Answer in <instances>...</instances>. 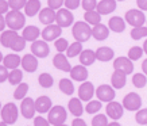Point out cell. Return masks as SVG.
I'll return each instance as SVG.
<instances>
[{"label":"cell","instance_id":"40","mask_svg":"<svg viewBox=\"0 0 147 126\" xmlns=\"http://www.w3.org/2000/svg\"><path fill=\"white\" fill-rule=\"evenodd\" d=\"M132 83L136 88H143L147 84V76L144 73H136L132 76Z\"/></svg>","mask_w":147,"mask_h":126},{"label":"cell","instance_id":"2","mask_svg":"<svg viewBox=\"0 0 147 126\" xmlns=\"http://www.w3.org/2000/svg\"><path fill=\"white\" fill-rule=\"evenodd\" d=\"M71 34L74 37V40L78 42H86L92 37V29L90 25L86 22H76L71 29Z\"/></svg>","mask_w":147,"mask_h":126},{"label":"cell","instance_id":"29","mask_svg":"<svg viewBox=\"0 0 147 126\" xmlns=\"http://www.w3.org/2000/svg\"><path fill=\"white\" fill-rule=\"evenodd\" d=\"M40 10L42 8H40V1L39 0H28L26 7H24V15L32 18V16H35L36 14L40 12Z\"/></svg>","mask_w":147,"mask_h":126},{"label":"cell","instance_id":"4","mask_svg":"<svg viewBox=\"0 0 147 126\" xmlns=\"http://www.w3.org/2000/svg\"><path fill=\"white\" fill-rule=\"evenodd\" d=\"M0 114H1V121L8 123V125H13L16 122V119H18L19 111H18V107L13 103H7L3 106Z\"/></svg>","mask_w":147,"mask_h":126},{"label":"cell","instance_id":"22","mask_svg":"<svg viewBox=\"0 0 147 126\" xmlns=\"http://www.w3.org/2000/svg\"><path fill=\"white\" fill-rule=\"evenodd\" d=\"M70 77L76 81H86L88 79V69L84 65H76L71 68Z\"/></svg>","mask_w":147,"mask_h":126},{"label":"cell","instance_id":"13","mask_svg":"<svg viewBox=\"0 0 147 126\" xmlns=\"http://www.w3.org/2000/svg\"><path fill=\"white\" fill-rule=\"evenodd\" d=\"M35 111V102L31 98H24L20 103V113L23 117L26 119H31V118H34Z\"/></svg>","mask_w":147,"mask_h":126},{"label":"cell","instance_id":"17","mask_svg":"<svg viewBox=\"0 0 147 126\" xmlns=\"http://www.w3.org/2000/svg\"><path fill=\"white\" fill-rule=\"evenodd\" d=\"M55 16H57V12L51 10L50 7H46V8H42L39 12V22L43 23L45 26H49V25H53L55 23Z\"/></svg>","mask_w":147,"mask_h":126},{"label":"cell","instance_id":"32","mask_svg":"<svg viewBox=\"0 0 147 126\" xmlns=\"http://www.w3.org/2000/svg\"><path fill=\"white\" fill-rule=\"evenodd\" d=\"M59 90L65 95H73L74 94V84L70 79H61L59 80Z\"/></svg>","mask_w":147,"mask_h":126},{"label":"cell","instance_id":"19","mask_svg":"<svg viewBox=\"0 0 147 126\" xmlns=\"http://www.w3.org/2000/svg\"><path fill=\"white\" fill-rule=\"evenodd\" d=\"M116 10V0H100L97 3L96 11L100 15H108Z\"/></svg>","mask_w":147,"mask_h":126},{"label":"cell","instance_id":"18","mask_svg":"<svg viewBox=\"0 0 147 126\" xmlns=\"http://www.w3.org/2000/svg\"><path fill=\"white\" fill-rule=\"evenodd\" d=\"M51 107H53V103H51V99H50L49 96L42 95V96H39L35 100V110L39 114L49 113L50 110H51Z\"/></svg>","mask_w":147,"mask_h":126},{"label":"cell","instance_id":"60","mask_svg":"<svg viewBox=\"0 0 147 126\" xmlns=\"http://www.w3.org/2000/svg\"><path fill=\"white\" fill-rule=\"evenodd\" d=\"M53 126H67V125H65V123H61V125H53Z\"/></svg>","mask_w":147,"mask_h":126},{"label":"cell","instance_id":"1","mask_svg":"<svg viewBox=\"0 0 147 126\" xmlns=\"http://www.w3.org/2000/svg\"><path fill=\"white\" fill-rule=\"evenodd\" d=\"M5 22L7 26L9 27V30H15L19 31L24 29V23H26V15L18 10H11L8 14H5Z\"/></svg>","mask_w":147,"mask_h":126},{"label":"cell","instance_id":"53","mask_svg":"<svg viewBox=\"0 0 147 126\" xmlns=\"http://www.w3.org/2000/svg\"><path fill=\"white\" fill-rule=\"evenodd\" d=\"M71 126H86V122L84 119H81V118H76L71 122Z\"/></svg>","mask_w":147,"mask_h":126},{"label":"cell","instance_id":"57","mask_svg":"<svg viewBox=\"0 0 147 126\" xmlns=\"http://www.w3.org/2000/svg\"><path fill=\"white\" fill-rule=\"evenodd\" d=\"M143 50H144V53L147 54V40H146V42L143 44Z\"/></svg>","mask_w":147,"mask_h":126},{"label":"cell","instance_id":"49","mask_svg":"<svg viewBox=\"0 0 147 126\" xmlns=\"http://www.w3.org/2000/svg\"><path fill=\"white\" fill-rule=\"evenodd\" d=\"M51 123L49 122V119H46L43 117H35L34 118V126H50Z\"/></svg>","mask_w":147,"mask_h":126},{"label":"cell","instance_id":"54","mask_svg":"<svg viewBox=\"0 0 147 126\" xmlns=\"http://www.w3.org/2000/svg\"><path fill=\"white\" fill-rule=\"evenodd\" d=\"M5 26H7V22H5V16L0 15V31H1V33L4 31Z\"/></svg>","mask_w":147,"mask_h":126},{"label":"cell","instance_id":"5","mask_svg":"<svg viewBox=\"0 0 147 126\" xmlns=\"http://www.w3.org/2000/svg\"><path fill=\"white\" fill-rule=\"evenodd\" d=\"M55 23L59 27H70L74 23V15L71 14L70 10L67 8H61L57 11V16H55Z\"/></svg>","mask_w":147,"mask_h":126},{"label":"cell","instance_id":"62","mask_svg":"<svg viewBox=\"0 0 147 126\" xmlns=\"http://www.w3.org/2000/svg\"><path fill=\"white\" fill-rule=\"evenodd\" d=\"M117 1H124V0H117Z\"/></svg>","mask_w":147,"mask_h":126},{"label":"cell","instance_id":"24","mask_svg":"<svg viewBox=\"0 0 147 126\" xmlns=\"http://www.w3.org/2000/svg\"><path fill=\"white\" fill-rule=\"evenodd\" d=\"M67 108H69L71 115H74L76 118H80L82 115V113H84V106L81 103V99H78V98H71L69 100Z\"/></svg>","mask_w":147,"mask_h":126},{"label":"cell","instance_id":"35","mask_svg":"<svg viewBox=\"0 0 147 126\" xmlns=\"http://www.w3.org/2000/svg\"><path fill=\"white\" fill-rule=\"evenodd\" d=\"M38 83H39L40 87L43 88H50V87L54 84V79L50 73H40L39 77H38Z\"/></svg>","mask_w":147,"mask_h":126},{"label":"cell","instance_id":"41","mask_svg":"<svg viewBox=\"0 0 147 126\" xmlns=\"http://www.w3.org/2000/svg\"><path fill=\"white\" fill-rule=\"evenodd\" d=\"M143 52H144V50H143L140 46H132V48L128 50V59L131 60V61H136V60H139L143 56Z\"/></svg>","mask_w":147,"mask_h":126},{"label":"cell","instance_id":"48","mask_svg":"<svg viewBox=\"0 0 147 126\" xmlns=\"http://www.w3.org/2000/svg\"><path fill=\"white\" fill-rule=\"evenodd\" d=\"M81 5V0H65V8L77 10Z\"/></svg>","mask_w":147,"mask_h":126},{"label":"cell","instance_id":"3","mask_svg":"<svg viewBox=\"0 0 147 126\" xmlns=\"http://www.w3.org/2000/svg\"><path fill=\"white\" fill-rule=\"evenodd\" d=\"M124 19L132 27H140L146 22V15L142 10H128L124 15Z\"/></svg>","mask_w":147,"mask_h":126},{"label":"cell","instance_id":"58","mask_svg":"<svg viewBox=\"0 0 147 126\" xmlns=\"http://www.w3.org/2000/svg\"><path fill=\"white\" fill-rule=\"evenodd\" d=\"M0 126H9V125H8V123H5V122L1 121V122H0Z\"/></svg>","mask_w":147,"mask_h":126},{"label":"cell","instance_id":"28","mask_svg":"<svg viewBox=\"0 0 147 126\" xmlns=\"http://www.w3.org/2000/svg\"><path fill=\"white\" fill-rule=\"evenodd\" d=\"M96 60H97L96 59V52H93V50H90V49L82 50L80 54V64L84 65V67H90Z\"/></svg>","mask_w":147,"mask_h":126},{"label":"cell","instance_id":"16","mask_svg":"<svg viewBox=\"0 0 147 126\" xmlns=\"http://www.w3.org/2000/svg\"><path fill=\"white\" fill-rule=\"evenodd\" d=\"M53 65L57 68V69H59V71H62V72H69V73H70L71 68H73L70 65V63L67 61V57L63 53H57L54 56Z\"/></svg>","mask_w":147,"mask_h":126},{"label":"cell","instance_id":"39","mask_svg":"<svg viewBox=\"0 0 147 126\" xmlns=\"http://www.w3.org/2000/svg\"><path fill=\"white\" fill-rule=\"evenodd\" d=\"M26 42L27 41L24 40L22 35H18L15 38V41L12 42V45H11L9 49H12L13 52H22V50H24V48H26Z\"/></svg>","mask_w":147,"mask_h":126},{"label":"cell","instance_id":"15","mask_svg":"<svg viewBox=\"0 0 147 126\" xmlns=\"http://www.w3.org/2000/svg\"><path fill=\"white\" fill-rule=\"evenodd\" d=\"M94 94H96V90L90 81H84L78 88V96L81 100H85V102H89Z\"/></svg>","mask_w":147,"mask_h":126},{"label":"cell","instance_id":"34","mask_svg":"<svg viewBox=\"0 0 147 126\" xmlns=\"http://www.w3.org/2000/svg\"><path fill=\"white\" fill-rule=\"evenodd\" d=\"M22 79H23V72L20 69H12L9 72V76H8V81L11 86H19L22 83Z\"/></svg>","mask_w":147,"mask_h":126},{"label":"cell","instance_id":"45","mask_svg":"<svg viewBox=\"0 0 147 126\" xmlns=\"http://www.w3.org/2000/svg\"><path fill=\"white\" fill-rule=\"evenodd\" d=\"M28 0H8V4H9V8L11 10H18L20 11L22 8H24L27 4Z\"/></svg>","mask_w":147,"mask_h":126},{"label":"cell","instance_id":"27","mask_svg":"<svg viewBox=\"0 0 147 126\" xmlns=\"http://www.w3.org/2000/svg\"><path fill=\"white\" fill-rule=\"evenodd\" d=\"M108 27L115 33H123L125 29V19H123L121 16H112L108 20Z\"/></svg>","mask_w":147,"mask_h":126},{"label":"cell","instance_id":"30","mask_svg":"<svg viewBox=\"0 0 147 126\" xmlns=\"http://www.w3.org/2000/svg\"><path fill=\"white\" fill-rule=\"evenodd\" d=\"M113 50L111 48H108V46H101V48H98L96 50V59L98 61H104V63H107V61H111L113 59Z\"/></svg>","mask_w":147,"mask_h":126},{"label":"cell","instance_id":"8","mask_svg":"<svg viewBox=\"0 0 147 126\" xmlns=\"http://www.w3.org/2000/svg\"><path fill=\"white\" fill-rule=\"evenodd\" d=\"M31 53L34 54L35 57H38V59H46L50 53L49 44H47L45 40L34 41L31 44Z\"/></svg>","mask_w":147,"mask_h":126},{"label":"cell","instance_id":"26","mask_svg":"<svg viewBox=\"0 0 147 126\" xmlns=\"http://www.w3.org/2000/svg\"><path fill=\"white\" fill-rule=\"evenodd\" d=\"M111 83H112V87H113V88L121 90V88L125 86V83H127V75L120 72V71H115L111 76Z\"/></svg>","mask_w":147,"mask_h":126},{"label":"cell","instance_id":"10","mask_svg":"<svg viewBox=\"0 0 147 126\" xmlns=\"http://www.w3.org/2000/svg\"><path fill=\"white\" fill-rule=\"evenodd\" d=\"M62 34V27H59L57 23H53V25H49L46 26L43 30H42V38L46 41V42H50V41H55L59 38V35Z\"/></svg>","mask_w":147,"mask_h":126},{"label":"cell","instance_id":"42","mask_svg":"<svg viewBox=\"0 0 147 126\" xmlns=\"http://www.w3.org/2000/svg\"><path fill=\"white\" fill-rule=\"evenodd\" d=\"M92 126H108V118L104 114H97L92 118Z\"/></svg>","mask_w":147,"mask_h":126},{"label":"cell","instance_id":"21","mask_svg":"<svg viewBox=\"0 0 147 126\" xmlns=\"http://www.w3.org/2000/svg\"><path fill=\"white\" fill-rule=\"evenodd\" d=\"M22 64V57L19 56V54H7V56H4V59H3V65H4L7 69H16V68L19 67Z\"/></svg>","mask_w":147,"mask_h":126},{"label":"cell","instance_id":"47","mask_svg":"<svg viewBox=\"0 0 147 126\" xmlns=\"http://www.w3.org/2000/svg\"><path fill=\"white\" fill-rule=\"evenodd\" d=\"M62 5H65V0H47V7L51 10H61Z\"/></svg>","mask_w":147,"mask_h":126},{"label":"cell","instance_id":"12","mask_svg":"<svg viewBox=\"0 0 147 126\" xmlns=\"http://www.w3.org/2000/svg\"><path fill=\"white\" fill-rule=\"evenodd\" d=\"M105 110H107L108 117L112 118V119H115V121H117V119H120V118L123 117L124 106L120 103H117V102H115V100H112V102H109V103L107 104Z\"/></svg>","mask_w":147,"mask_h":126},{"label":"cell","instance_id":"52","mask_svg":"<svg viewBox=\"0 0 147 126\" xmlns=\"http://www.w3.org/2000/svg\"><path fill=\"white\" fill-rule=\"evenodd\" d=\"M136 4H138L139 10L147 11V0H136Z\"/></svg>","mask_w":147,"mask_h":126},{"label":"cell","instance_id":"46","mask_svg":"<svg viewBox=\"0 0 147 126\" xmlns=\"http://www.w3.org/2000/svg\"><path fill=\"white\" fill-rule=\"evenodd\" d=\"M81 5H82V8L85 10V12L93 11V10H96V7H97V0H82V1H81Z\"/></svg>","mask_w":147,"mask_h":126},{"label":"cell","instance_id":"36","mask_svg":"<svg viewBox=\"0 0 147 126\" xmlns=\"http://www.w3.org/2000/svg\"><path fill=\"white\" fill-rule=\"evenodd\" d=\"M27 92H28V84H27V83H20V84L16 87L15 92H13V96H15V99L23 100L24 96L27 95Z\"/></svg>","mask_w":147,"mask_h":126},{"label":"cell","instance_id":"37","mask_svg":"<svg viewBox=\"0 0 147 126\" xmlns=\"http://www.w3.org/2000/svg\"><path fill=\"white\" fill-rule=\"evenodd\" d=\"M101 102L100 100H89L88 102V104L85 106V111L88 114H96L100 111V108H101Z\"/></svg>","mask_w":147,"mask_h":126},{"label":"cell","instance_id":"50","mask_svg":"<svg viewBox=\"0 0 147 126\" xmlns=\"http://www.w3.org/2000/svg\"><path fill=\"white\" fill-rule=\"evenodd\" d=\"M8 76H9L8 69L4 65H0V83H4L5 80H8Z\"/></svg>","mask_w":147,"mask_h":126},{"label":"cell","instance_id":"31","mask_svg":"<svg viewBox=\"0 0 147 126\" xmlns=\"http://www.w3.org/2000/svg\"><path fill=\"white\" fill-rule=\"evenodd\" d=\"M84 20L88 25H93V26H96V25H98V23H101V15L96 11V10H93V11H88V12L84 14Z\"/></svg>","mask_w":147,"mask_h":126},{"label":"cell","instance_id":"33","mask_svg":"<svg viewBox=\"0 0 147 126\" xmlns=\"http://www.w3.org/2000/svg\"><path fill=\"white\" fill-rule=\"evenodd\" d=\"M82 42H78V41H76V42H73L71 45H69V48H67V53L66 56L69 57V59H73V57H77L78 54H81V52H82Z\"/></svg>","mask_w":147,"mask_h":126},{"label":"cell","instance_id":"14","mask_svg":"<svg viewBox=\"0 0 147 126\" xmlns=\"http://www.w3.org/2000/svg\"><path fill=\"white\" fill-rule=\"evenodd\" d=\"M22 68L23 71H26L28 73H32L35 72L38 69V57H35L32 53L30 54H24L22 57Z\"/></svg>","mask_w":147,"mask_h":126},{"label":"cell","instance_id":"61","mask_svg":"<svg viewBox=\"0 0 147 126\" xmlns=\"http://www.w3.org/2000/svg\"><path fill=\"white\" fill-rule=\"evenodd\" d=\"M0 111H1V103H0Z\"/></svg>","mask_w":147,"mask_h":126},{"label":"cell","instance_id":"6","mask_svg":"<svg viewBox=\"0 0 147 126\" xmlns=\"http://www.w3.org/2000/svg\"><path fill=\"white\" fill-rule=\"evenodd\" d=\"M66 110L62 106H54L51 107V110L49 111V122L51 125H61V123H65L66 121Z\"/></svg>","mask_w":147,"mask_h":126},{"label":"cell","instance_id":"43","mask_svg":"<svg viewBox=\"0 0 147 126\" xmlns=\"http://www.w3.org/2000/svg\"><path fill=\"white\" fill-rule=\"evenodd\" d=\"M54 46H55V49H57L58 53H63V52H66L67 48H69V42H67V40H65V38H58V40H55V42H54Z\"/></svg>","mask_w":147,"mask_h":126},{"label":"cell","instance_id":"7","mask_svg":"<svg viewBox=\"0 0 147 126\" xmlns=\"http://www.w3.org/2000/svg\"><path fill=\"white\" fill-rule=\"evenodd\" d=\"M123 106L128 111H138L142 107V98L135 92H129L124 96L123 99Z\"/></svg>","mask_w":147,"mask_h":126},{"label":"cell","instance_id":"63","mask_svg":"<svg viewBox=\"0 0 147 126\" xmlns=\"http://www.w3.org/2000/svg\"><path fill=\"white\" fill-rule=\"evenodd\" d=\"M146 126H147V125H146Z\"/></svg>","mask_w":147,"mask_h":126},{"label":"cell","instance_id":"55","mask_svg":"<svg viewBox=\"0 0 147 126\" xmlns=\"http://www.w3.org/2000/svg\"><path fill=\"white\" fill-rule=\"evenodd\" d=\"M142 69H143V73L147 76V59L143 61V64H142Z\"/></svg>","mask_w":147,"mask_h":126},{"label":"cell","instance_id":"56","mask_svg":"<svg viewBox=\"0 0 147 126\" xmlns=\"http://www.w3.org/2000/svg\"><path fill=\"white\" fill-rule=\"evenodd\" d=\"M108 126H121V125L117 121H113V122H111V123H108Z\"/></svg>","mask_w":147,"mask_h":126},{"label":"cell","instance_id":"11","mask_svg":"<svg viewBox=\"0 0 147 126\" xmlns=\"http://www.w3.org/2000/svg\"><path fill=\"white\" fill-rule=\"evenodd\" d=\"M113 68L115 71H120L125 75H131L134 71V64L128 57H117L113 61Z\"/></svg>","mask_w":147,"mask_h":126},{"label":"cell","instance_id":"9","mask_svg":"<svg viewBox=\"0 0 147 126\" xmlns=\"http://www.w3.org/2000/svg\"><path fill=\"white\" fill-rule=\"evenodd\" d=\"M96 96H97V99L100 102H112V100L115 99V90H113V87L108 86V84H102V86H98V88L96 90Z\"/></svg>","mask_w":147,"mask_h":126},{"label":"cell","instance_id":"25","mask_svg":"<svg viewBox=\"0 0 147 126\" xmlns=\"http://www.w3.org/2000/svg\"><path fill=\"white\" fill-rule=\"evenodd\" d=\"M18 31H15V30H5L0 34V44L3 48H11L12 45V42L15 41V38L18 37Z\"/></svg>","mask_w":147,"mask_h":126},{"label":"cell","instance_id":"23","mask_svg":"<svg viewBox=\"0 0 147 126\" xmlns=\"http://www.w3.org/2000/svg\"><path fill=\"white\" fill-rule=\"evenodd\" d=\"M40 34H42V31H40L36 26H26L22 31V37L27 42H34V41H36Z\"/></svg>","mask_w":147,"mask_h":126},{"label":"cell","instance_id":"51","mask_svg":"<svg viewBox=\"0 0 147 126\" xmlns=\"http://www.w3.org/2000/svg\"><path fill=\"white\" fill-rule=\"evenodd\" d=\"M9 11H11V8H9L8 1H5V0H0V15L8 14Z\"/></svg>","mask_w":147,"mask_h":126},{"label":"cell","instance_id":"20","mask_svg":"<svg viewBox=\"0 0 147 126\" xmlns=\"http://www.w3.org/2000/svg\"><path fill=\"white\" fill-rule=\"evenodd\" d=\"M108 35H109V27L102 25V23H98V25L93 26V29H92V37L94 40L104 41L108 38Z\"/></svg>","mask_w":147,"mask_h":126},{"label":"cell","instance_id":"38","mask_svg":"<svg viewBox=\"0 0 147 126\" xmlns=\"http://www.w3.org/2000/svg\"><path fill=\"white\" fill-rule=\"evenodd\" d=\"M143 37H147V26H140V27H134L131 31V38L135 41L142 40Z\"/></svg>","mask_w":147,"mask_h":126},{"label":"cell","instance_id":"44","mask_svg":"<svg viewBox=\"0 0 147 126\" xmlns=\"http://www.w3.org/2000/svg\"><path fill=\"white\" fill-rule=\"evenodd\" d=\"M135 119L139 125H147V108H140L135 115Z\"/></svg>","mask_w":147,"mask_h":126},{"label":"cell","instance_id":"59","mask_svg":"<svg viewBox=\"0 0 147 126\" xmlns=\"http://www.w3.org/2000/svg\"><path fill=\"white\" fill-rule=\"evenodd\" d=\"M3 59H4V57H3V54H1V52H0V63L3 61Z\"/></svg>","mask_w":147,"mask_h":126}]
</instances>
